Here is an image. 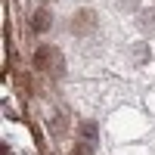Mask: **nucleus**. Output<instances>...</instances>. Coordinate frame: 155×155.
<instances>
[{"mask_svg":"<svg viewBox=\"0 0 155 155\" xmlns=\"http://www.w3.org/2000/svg\"><path fill=\"white\" fill-rule=\"evenodd\" d=\"M47 3H50V0H47Z\"/></svg>","mask_w":155,"mask_h":155,"instance_id":"nucleus-9","label":"nucleus"},{"mask_svg":"<svg viewBox=\"0 0 155 155\" xmlns=\"http://www.w3.org/2000/svg\"><path fill=\"white\" fill-rule=\"evenodd\" d=\"M143 3V0H115V6H118L121 12H140L137 6Z\"/></svg>","mask_w":155,"mask_h":155,"instance_id":"nucleus-7","label":"nucleus"},{"mask_svg":"<svg viewBox=\"0 0 155 155\" xmlns=\"http://www.w3.org/2000/svg\"><path fill=\"white\" fill-rule=\"evenodd\" d=\"M53 62L65 68V62H62V59H56V50H53V47H41V50L34 53V65H37V68H50Z\"/></svg>","mask_w":155,"mask_h":155,"instance_id":"nucleus-3","label":"nucleus"},{"mask_svg":"<svg viewBox=\"0 0 155 155\" xmlns=\"http://www.w3.org/2000/svg\"><path fill=\"white\" fill-rule=\"evenodd\" d=\"M81 140L84 143H96V121H81Z\"/></svg>","mask_w":155,"mask_h":155,"instance_id":"nucleus-6","label":"nucleus"},{"mask_svg":"<svg viewBox=\"0 0 155 155\" xmlns=\"http://www.w3.org/2000/svg\"><path fill=\"white\" fill-rule=\"evenodd\" d=\"M96 25H99V19H96V12L93 9H78L74 16H71V34L74 37H84V34H93L96 31Z\"/></svg>","mask_w":155,"mask_h":155,"instance_id":"nucleus-1","label":"nucleus"},{"mask_svg":"<svg viewBox=\"0 0 155 155\" xmlns=\"http://www.w3.org/2000/svg\"><path fill=\"white\" fill-rule=\"evenodd\" d=\"M149 59H152V50H149V44H146V41H140V44H134V47H130V62H134L137 68H143Z\"/></svg>","mask_w":155,"mask_h":155,"instance_id":"nucleus-5","label":"nucleus"},{"mask_svg":"<svg viewBox=\"0 0 155 155\" xmlns=\"http://www.w3.org/2000/svg\"><path fill=\"white\" fill-rule=\"evenodd\" d=\"M31 25H34V31L37 34H44V31H50L53 28V12H50V6H41L34 12V19H31Z\"/></svg>","mask_w":155,"mask_h":155,"instance_id":"nucleus-4","label":"nucleus"},{"mask_svg":"<svg viewBox=\"0 0 155 155\" xmlns=\"http://www.w3.org/2000/svg\"><path fill=\"white\" fill-rule=\"evenodd\" d=\"M71 155H93V143H84V140H81V143L71 149Z\"/></svg>","mask_w":155,"mask_h":155,"instance_id":"nucleus-8","label":"nucleus"},{"mask_svg":"<svg viewBox=\"0 0 155 155\" xmlns=\"http://www.w3.org/2000/svg\"><path fill=\"white\" fill-rule=\"evenodd\" d=\"M137 31H143L146 37L155 34V6H143L137 12Z\"/></svg>","mask_w":155,"mask_h":155,"instance_id":"nucleus-2","label":"nucleus"}]
</instances>
